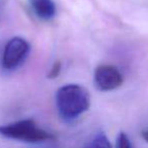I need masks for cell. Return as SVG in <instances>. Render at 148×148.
I'll return each mask as SVG.
<instances>
[{"instance_id": "6da1fadb", "label": "cell", "mask_w": 148, "mask_h": 148, "mask_svg": "<svg viewBox=\"0 0 148 148\" xmlns=\"http://www.w3.org/2000/svg\"><path fill=\"white\" fill-rule=\"evenodd\" d=\"M56 107L62 120L71 122L88 111L90 95L79 84H67L56 92Z\"/></svg>"}, {"instance_id": "7a4b0ae2", "label": "cell", "mask_w": 148, "mask_h": 148, "mask_svg": "<svg viewBox=\"0 0 148 148\" xmlns=\"http://www.w3.org/2000/svg\"><path fill=\"white\" fill-rule=\"evenodd\" d=\"M0 136L29 144H41L54 140L55 136L39 127L33 119H25L0 126Z\"/></svg>"}, {"instance_id": "3957f363", "label": "cell", "mask_w": 148, "mask_h": 148, "mask_svg": "<svg viewBox=\"0 0 148 148\" xmlns=\"http://www.w3.org/2000/svg\"><path fill=\"white\" fill-rule=\"evenodd\" d=\"M29 52V44L21 37H14L8 41L3 51L2 66L6 70L18 67Z\"/></svg>"}, {"instance_id": "277c9868", "label": "cell", "mask_w": 148, "mask_h": 148, "mask_svg": "<svg viewBox=\"0 0 148 148\" xmlns=\"http://www.w3.org/2000/svg\"><path fill=\"white\" fill-rule=\"evenodd\" d=\"M95 84L101 91H111L123 84L124 78L120 70L110 64H101L95 70Z\"/></svg>"}, {"instance_id": "5b68a950", "label": "cell", "mask_w": 148, "mask_h": 148, "mask_svg": "<svg viewBox=\"0 0 148 148\" xmlns=\"http://www.w3.org/2000/svg\"><path fill=\"white\" fill-rule=\"evenodd\" d=\"M34 13L43 21H50L56 14V5L53 0H29Z\"/></svg>"}, {"instance_id": "8992f818", "label": "cell", "mask_w": 148, "mask_h": 148, "mask_svg": "<svg viewBox=\"0 0 148 148\" xmlns=\"http://www.w3.org/2000/svg\"><path fill=\"white\" fill-rule=\"evenodd\" d=\"M83 148H112V144L105 133H97Z\"/></svg>"}, {"instance_id": "52a82bcc", "label": "cell", "mask_w": 148, "mask_h": 148, "mask_svg": "<svg viewBox=\"0 0 148 148\" xmlns=\"http://www.w3.org/2000/svg\"><path fill=\"white\" fill-rule=\"evenodd\" d=\"M116 148H133L131 143V140L129 139L128 135L124 132H121L117 138Z\"/></svg>"}, {"instance_id": "ba28073f", "label": "cell", "mask_w": 148, "mask_h": 148, "mask_svg": "<svg viewBox=\"0 0 148 148\" xmlns=\"http://www.w3.org/2000/svg\"><path fill=\"white\" fill-rule=\"evenodd\" d=\"M60 71H61V64H60V62H55L54 65L52 66L51 70H50L48 77H49L50 79L56 78V77L60 74Z\"/></svg>"}, {"instance_id": "9c48e42d", "label": "cell", "mask_w": 148, "mask_h": 148, "mask_svg": "<svg viewBox=\"0 0 148 148\" xmlns=\"http://www.w3.org/2000/svg\"><path fill=\"white\" fill-rule=\"evenodd\" d=\"M141 136H142V138L145 140V142L148 143V128L147 129H144L143 131L141 132Z\"/></svg>"}]
</instances>
